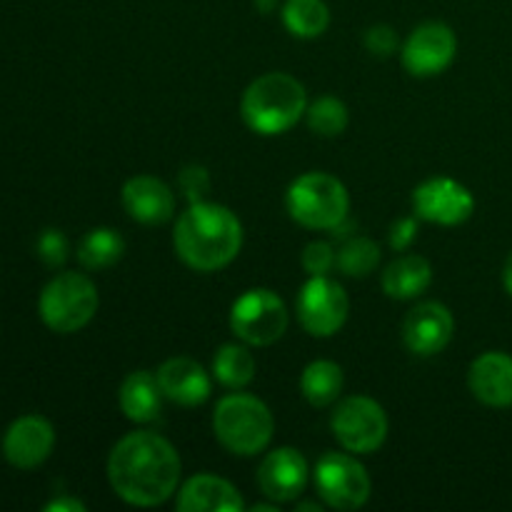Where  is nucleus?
Here are the masks:
<instances>
[{
  "instance_id": "1",
  "label": "nucleus",
  "mask_w": 512,
  "mask_h": 512,
  "mask_svg": "<svg viewBox=\"0 0 512 512\" xmlns=\"http://www.w3.org/2000/svg\"><path fill=\"white\" fill-rule=\"evenodd\" d=\"M108 480L115 495L128 505L153 508L178 488L180 455L158 433H130L110 450Z\"/></svg>"
},
{
  "instance_id": "2",
  "label": "nucleus",
  "mask_w": 512,
  "mask_h": 512,
  "mask_svg": "<svg viewBox=\"0 0 512 512\" xmlns=\"http://www.w3.org/2000/svg\"><path fill=\"white\" fill-rule=\"evenodd\" d=\"M173 245L188 268L213 273L238 258L243 248V225L225 205L200 200L178 218Z\"/></svg>"
},
{
  "instance_id": "3",
  "label": "nucleus",
  "mask_w": 512,
  "mask_h": 512,
  "mask_svg": "<svg viewBox=\"0 0 512 512\" xmlns=\"http://www.w3.org/2000/svg\"><path fill=\"white\" fill-rule=\"evenodd\" d=\"M308 110L303 83L288 73H265L248 85L240 100L245 125L258 135H280Z\"/></svg>"
},
{
  "instance_id": "4",
  "label": "nucleus",
  "mask_w": 512,
  "mask_h": 512,
  "mask_svg": "<svg viewBox=\"0 0 512 512\" xmlns=\"http://www.w3.org/2000/svg\"><path fill=\"white\" fill-rule=\"evenodd\" d=\"M213 430L228 453L250 458L263 453L273 440L275 420L268 405L248 393L225 395L213 410Z\"/></svg>"
},
{
  "instance_id": "5",
  "label": "nucleus",
  "mask_w": 512,
  "mask_h": 512,
  "mask_svg": "<svg viewBox=\"0 0 512 512\" xmlns=\"http://www.w3.org/2000/svg\"><path fill=\"white\" fill-rule=\"evenodd\" d=\"M288 213L310 230H338L348 215L345 185L328 173H305L288 188Z\"/></svg>"
},
{
  "instance_id": "6",
  "label": "nucleus",
  "mask_w": 512,
  "mask_h": 512,
  "mask_svg": "<svg viewBox=\"0 0 512 512\" xmlns=\"http://www.w3.org/2000/svg\"><path fill=\"white\" fill-rule=\"evenodd\" d=\"M40 318L53 333H78L98 313V290L80 273H60L40 293Z\"/></svg>"
},
{
  "instance_id": "7",
  "label": "nucleus",
  "mask_w": 512,
  "mask_h": 512,
  "mask_svg": "<svg viewBox=\"0 0 512 512\" xmlns=\"http://www.w3.org/2000/svg\"><path fill=\"white\" fill-rule=\"evenodd\" d=\"M330 428L348 453L370 455L388 438V415L373 398L350 395L338 403L330 418Z\"/></svg>"
},
{
  "instance_id": "8",
  "label": "nucleus",
  "mask_w": 512,
  "mask_h": 512,
  "mask_svg": "<svg viewBox=\"0 0 512 512\" xmlns=\"http://www.w3.org/2000/svg\"><path fill=\"white\" fill-rule=\"evenodd\" d=\"M230 328L245 345H273L288 330L285 303L268 288H253L240 295L230 310Z\"/></svg>"
},
{
  "instance_id": "9",
  "label": "nucleus",
  "mask_w": 512,
  "mask_h": 512,
  "mask_svg": "<svg viewBox=\"0 0 512 512\" xmlns=\"http://www.w3.org/2000/svg\"><path fill=\"white\" fill-rule=\"evenodd\" d=\"M313 483L328 508L358 510L368 503L370 475L353 455L325 453L313 470Z\"/></svg>"
},
{
  "instance_id": "10",
  "label": "nucleus",
  "mask_w": 512,
  "mask_h": 512,
  "mask_svg": "<svg viewBox=\"0 0 512 512\" xmlns=\"http://www.w3.org/2000/svg\"><path fill=\"white\" fill-rule=\"evenodd\" d=\"M350 300L343 285L325 275H310L298 295V320L313 338H330L348 320Z\"/></svg>"
},
{
  "instance_id": "11",
  "label": "nucleus",
  "mask_w": 512,
  "mask_h": 512,
  "mask_svg": "<svg viewBox=\"0 0 512 512\" xmlns=\"http://www.w3.org/2000/svg\"><path fill=\"white\" fill-rule=\"evenodd\" d=\"M458 53L453 28L438 20L418 25L403 45V65L415 78H433L443 73Z\"/></svg>"
},
{
  "instance_id": "12",
  "label": "nucleus",
  "mask_w": 512,
  "mask_h": 512,
  "mask_svg": "<svg viewBox=\"0 0 512 512\" xmlns=\"http://www.w3.org/2000/svg\"><path fill=\"white\" fill-rule=\"evenodd\" d=\"M413 208L420 220L438 225H460L473 215V193L453 178H430L413 193Z\"/></svg>"
},
{
  "instance_id": "13",
  "label": "nucleus",
  "mask_w": 512,
  "mask_h": 512,
  "mask_svg": "<svg viewBox=\"0 0 512 512\" xmlns=\"http://www.w3.org/2000/svg\"><path fill=\"white\" fill-rule=\"evenodd\" d=\"M455 333V320L453 313L445 308L443 303H418L403 323V340L408 345L410 353L415 355H438L440 350L448 348Z\"/></svg>"
},
{
  "instance_id": "14",
  "label": "nucleus",
  "mask_w": 512,
  "mask_h": 512,
  "mask_svg": "<svg viewBox=\"0 0 512 512\" xmlns=\"http://www.w3.org/2000/svg\"><path fill=\"white\" fill-rule=\"evenodd\" d=\"M55 445V430L40 415H25L8 428L3 438V455L20 470H33L48 460Z\"/></svg>"
},
{
  "instance_id": "15",
  "label": "nucleus",
  "mask_w": 512,
  "mask_h": 512,
  "mask_svg": "<svg viewBox=\"0 0 512 512\" xmlns=\"http://www.w3.org/2000/svg\"><path fill=\"white\" fill-rule=\"evenodd\" d=\"M308 463L295 448H278L268 453L258 470V485L263 495L275 503H293L308 485Z\"/></svg>"
},
{
  "instance_id": "16",
  "label": "nucleus",
  "mask_w": 512,
  "mask_h": 512,
  "mask_svg": "<svg viewBox=\"0 0 512 512\" xmlns=\"http://www.w3.org/2000/svg\"><path fill=\"white\" fill-rule=\"evenodd\" d=\"M123 208L143 225H160L173 218L175 195L153 175H135L123 185Z\"/></svg>"
},
{
  "instance_id": "17",
  "label": "nucleus",
  "mask_w": 512,
  "mask_h": 512,
  "mask_svg": "<svg viewBox=\"0 0 512 512\" xmlns=\"http://www.w3.org/2000/svg\"><path fill=\"white\" fill-rule=\"evenodd\" d=\"M158 383L170 403L193 408L208 400L213 383L200 363L190 358H170L158 368Z\"/></svg>"
},
{
  "instance_id": "18",
  "label": "nucleus",
  "mask_w": 512,
  "mask_h": 512,
  "mask_svg": "<svg viewBox=\"0 0 512 512\" xmlns=\"http://www.w3.org/2000/svg\"><path fill=\"white\" fill-rule=\"evenodd\" d=\"M468 385L480 403L490 408L512 405V358L505 353H483L473 360Z\"/></svg>"
},
{
  "instance_id": "19",
  "label": "nucleus",
  "mask_w": 512,
  "mask_h": 512,
  "mask_svg": "<svg viewBox=\"0 0 512 512\" xmlns=\"http://www.w3.org/2000/svg\"><path fill=\"white\" fill-rule=\"evenodd\" d=\"M175 508L180 512H240L243 498L228 480L215 475H195L180 488Z\"/></svg>"
},
{
  "instance_id": "20",
  "label": "nucleus",
  "mask_w": 512,
  "mask_h": 512,
  "mask_svg": "<svg viewBox=\"0 0 512 512\" xmlns=\"http://www.w3.org/2000/svg\"><path fill=\"white\" fill-rule=\"evenodd\" d=\"M163 388L158 383V373L135 370L120 385V410L133 423H153L163 410Z\"/></svg>"
},
{
  "instance_id": "21",
  "label": "nucleus",
  "mask_w": 512,
  "mask_h": 512,
  "mask_svg": "<svg viewBox=\"0 0 512 512\" xmlns=\"http://www.w3.org/2000/svg\"><path fill=\"white\" fill-rule=\"evenodd\" d=\"M433 283V268L423 255H403L383 273V290L393 300H413Z\"/></svg>"
},
{
  "instance_id": "22",
  "label": "nucleus",
  "mask_w": 512,
  "mask_h": 512,
  "mask_svg": "<svg viewBox=\"0 0 512 512\" xmlns=\"http://www.w3.org/2000/svg\"><path fill=\"white\" fill-rule=\"evenodd\" d=\"M300 390L305 400L315 408H328L340 398L343 390V370L333 360H315L300 375Z\"/></svg>"
},
{
  "instance_id": "23",
  "label": "nucleus",
  "mask_w": 512,
  "mask_h": 512,
  "mask_svg": "<svg viewBox=\"0 0 512 512\" xmlns=\"http://www.w3.org/2000/svg\"><path fill=\"white\" fill-rule=\"evenodd\" d=\"M283 23L295 38H318L328 30L330 10L323 0H288L283 5Z\"/></svg>"
},
{
  "instance_id": "24",
  "label": "nucleus",
  "mask_w": 512,
  "mask_h": 512,
  "mask_svg": "<svg viewBox=\"0 0 512 512\" xmlns=\"http://www.w3.org/2000/svg\"><path fill=\"white\" fill-rule=\"evenodd\" d=\"M213 375L220 385L240 390L255 378V358L245 345L228 343L215 353Z\"/></svg>"
},
{
  "instance_id": "25",
  "label": "nucleus",
  "mask_w": 512,
  "mask_h": 512,
  "mask_svg": "<svg viewBox=\"0 0 512 512\" xmlns=\"http://www.w3.org/2000/svg\"><path fill=\"white\" fill-rule=\"evenodd\" d=\"M125 253V240L113 228H95L80 240L78 260L88 270H103L118 263Z\"/></svg>"
},
{
  "instance_id": "26",
  "label": "nucleus",
  "mask_w": 512,
  "mask_h": 512,
  "mask_svg": "<svg viewBox=\"0 0 512 512\" xmlns=\"http://www.w3.org/2000/svg\"><path fill=\"white\" fill-rule=\"evenodd\" d=\"M305 115H308L310 130L323 135V138H335V135L345 133V128H348V108H345L343 100L333 98V95L315 100L305 110Z\"/></svg>"
},
{
  "instance_id": "27",
  "label": "nucleus",
  "mask_w": 512,
  "mask_h": 512,
  "mask_svg": "<svg viewBox=\"0 0 512 512\" xmlns=\"http://www.w3.org/2000/svg\"><path fill=\"white\" fill-rule=\"evenodd\" d=\"M380 263V248L370 238H355L338 253V268L350 278H365Z\"/></svg>"
},
{
  "instance_id": "28",
  "label": "nucleus",
  "mask_w": 512,
  "mask_h": 512,
  "mask_svg": "<svg viewBox=\"0 0 512 512\" xmlns=\"http://www.w3.org/2000/svg\"><path fill=\"white\" fill-rule=\"evenodd\" d=\"M38 255L50 268L63 265L65 258H68V240H65V235L55 228L43 230V235L38 240Z\"/></svg>"
},
{
  "instance_id": "29",
  "label": "nucleus",
  "mask_w": 512,
  "mask_h": 512,
  "mask_svg": "<svg viewBox=\"0 0 512 512\" xmlns=\"http://www.w3.org/2000/svg\"><path fill=\"white\" fill-rule=\"evenodd\" d=\"M338 263V255L333 253L328 243L323 240H315L308 248L303 250V268L308 270L310 275H328L330 268Z\"/></svg>"
},
{
  "instance_id": "30",
  "label": "nucleus",
  "mask_w": 512,
  "mask_h": 512,
  "mask_svg": "<svg viewBox=\"0 0 512 512\" xmlns=\"http://www.w3.org/2000/svg\"><path fill=\"white\" fill-rule=\"evenodd\" d=\"M178 185H180V190H183L185 198L190 200V205L200 203V200H203V195L210 190L208 170H205L203 165H188V168L180 173Z\"/></svg>"
},
{
  "instance_id": "31",
  "label": "nucleus",
  "mask_w": 512,
  "mask_h": 512,
  "mask_svg": "<svg viewBox=\"0 0 512 512\" xmlns=\"http://www.w3.org/2000/svg\"><path fill=\"white\" fill-rule=\"evenodd\" d=\"M365 48L373 55H378V58H390L395 48H398V35H395L390 25H373L365 33Z\"/></svg>"
},
{
  "instance_id": "32",
  "label": "nucleus",
  "mask_w": 512,
  "mask_h": 512,
  "mask_svg": "<svg viewBox=\"0 0 512 512\" xmlns=\"http://www.w3.org/2000/svg\"><path fill=\"white\" fill-rule=\"evenodd\" d=\"M415 235H418V220L403 218L390 230V245H393V250H405L413 245Z\"/></svg>"
},
{
  "instance_id": "33",
  "label": "nucleus",
  "mask_w": 512,
  "mask_h": 512,
  "mask_svg": "<svg viewBox=\"0 0 512 512\" xmlns=\"http://www.w3.org/2000/svg\"><path fill=\"white\" fill-rule=\"evenodd\" d=\"M45 512H85V505L75 498H58L45 505Z\"/></svg>"
},
{
  "instance_id": "34",
  "label": "nucleus",
  "mask_w": 512,
  "mask_h": 512,
  "mask_svg": "<svg viewBox=\"0 0 512 512\" xmlns=\"http://www.w3.org/2000/svg\"><path fill=\"white\" fill-rule=\"evenodd\" d=\"M503 285H505V290H508V295L512 298V253H510V258L505 260V268H503Z\"/></svg>"
},
{
  "instance_id": "35",
  "label": "nucleus",
  "mask_w": 512,
  "mask_h": 512,
  "mask_svg": "<svg viewBox=\"0 0 512 512\" xmlns=\"http://www.w3.org/2000/svg\"><path fill=\"white\" fill-rule=\"evenodd\" d=\"M255 5H258L260 13H270L278 5V0H255Z\"/></svg>"
},
{
  "instance_id": "36",
  "label": "nucleus",
  "mask_w": 512,
  "mask_h": 512,
  "mask_svg": "<svg viewBox=\"0 0 512 512\" xmlns=\"http://www.w3.org/2000/svg\"><path fill=\"white\" fill-rule=\"evenodd\" d=\"M300 510H313V512H320L323 508H320L318 503H298V512Z\"/></svg>"
}]
</instances>
